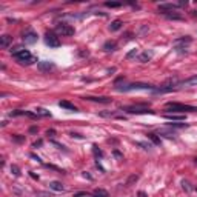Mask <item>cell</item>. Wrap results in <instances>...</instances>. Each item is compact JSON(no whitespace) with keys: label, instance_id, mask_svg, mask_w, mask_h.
Wrapping results in <instances>:
<instances>
[{"label":"cell","instance_id":"6da1fadb","mask_svg":"<svg viewBox=\"0 0 197 197\" xmlns=\"http://www.w3.org/2000/svg\"><path fill=\"white\" fill-rule=\"evenodd\" d=\"M12 56H14V59H17L22 65H33L34 62H37V59L31 54L28 49L16 48L14 51H12Z\"/></svg>","mask_w":197,"mask_h":197},{"label":"cell","instance_id":"7a4b0ae2","mask_svg":"<svg viewBox=\"0 0 197 197\" xmlns=\"http://www.w3.org/2000/svg\"><path fill=\"white\" fill-rule=\"evenodd\" d=\"M165 108L169 109V111H176V113H186V111H197V108L194 106H190V105H183V103H176V102H168L166 105H165Z\"/></svg>","mask_w":197,"mask_h":197},{"label":"cell","instance_id":"3957f363","mask_svg":"<svg viewBox=\"0 0 197 197\" xmlns=\"http://www.w3.org/2000/svg\"><path fill=\"white\" fill-rule=\"evenodd\" d=\"M122 111H126L129 114H153L154 111H151L149 108H146L145 105H134V106H125Z\"/></svg>","mask_w":197,"mask_h":197},{"label":"cell","instance_id":"277c9868","mask_svg":"<svg viewBox=\"0 0 197 197\" xmlns=\"http://www.w3.org/2000/svg\"><path fill=\"white\" fill-rule=\"evenodd\" d=\"M45 42H46V45L51 46V48H59L60 46V39L57 37L54 33H46L45 34Z\"/></svg>","mask_w":197,"mask_h":197},{"label":"cell","instance_id":"5b68a950","mask_svg":"<svg viewBox=\"0 0 197 197\" xmlns=\"http://www.w3.org/2000/svg\"><path fill=\"white\" fill-rule=\"evenodd\" d=\"M56 31L60 35H73L74 34V28L68 23H59L56 26Z\"/></svg>","mask_w":197,"mask_h":197},{"label":"cell","instance_id":"8992f818","mask_svg":"<svg viewBox=\"0 0 197 197\" xmlns=\"http://www.w3.org/2000/svg\"><path fill=\"white\" fill-rule=\"evenodd\" d=\"M132 89H154V88L148 83H131V85H128V86L119 88L117 91H132Z\"/></svg>","mask_w":197,"mask_h":197},{"label":"cell","instance_id":"52a82bcc","mask_svg":"<svg viewBox=\"0 0 197 197\" xmlns=\"http://www.w3.org/2000/svg\"><path fill=\"white\" fill-rule=\"evenodd\" d=\"M23 42L28 43V45H33L37 42V34L34 33V31H26L23 34Z\"/></svg>","mask_w":197,"mask_h":197},{"label":"cell","instance_id":"ba28073f","mask_svg":"<svg viewBox=\"0 0 197 197\" xmlns=\"http://www.w3.org/2000/svg\"><path fill=\"white\" fill-rule=\"evenodd\" d=\"M176 8H179V5H174V3H163V5L159 6V11L162 14H166V12H173Z\"/></svg>","mask_w":197,"mask_h":197},{"label":"cell","instance_id":"9c48e42d","mask_svg":"<svg viewBox=\"0 0 197 197\" xmlns=\"http://www.w3.org/2000/svg\"><path fill=\"white\" fill-rule=\"evenodd\" d=\"M11 43H12V37L10 34H3L2 37H0V46H2L3 49H6Z\"/></svg>","mask_w":197,"mask_h":197},{"label":"cell","instance_id":"30bf717a","mask_svg":"<svg viewBox=\"0 0 197 197\" xmlns=\"http://www.w3.org/2000/svg\"><path fill=\"white\" fill-rule=\"evenodd\" d=\"M179 86H197V75H194V77H190L186 80H183V82L179 83Z\"/></svg>","mask_w":197,"mask_h":197},{"label":"cell","instance_id":"8fae6325","mask_svg":"<svg viewBox=\"0 0 197 197\" xmlns=\"http://www.w3.org/2000/svg\"><path fill=\"white\" fill-rule=\"evenodd\" d=\"M85 99H86V100H91V102H99V103H111L109 97H92V96H88Z\"/></svg>","mask_w":197,"mask_h":197},{"label":"cell","instance_id":"7c38bea8","mask_svg":"<svg viewBox=\"0 0 197 197\" xmlns=\"http://www.w3.org/2000/svg\"><path fill=\"white\" fill-rule=\"evenodd\" d=\"M54 68V65L51 63V62H39V69L42 71V73H46V71L52 69Z\"/></svg>","mask_w":197,"mask_h":197},{"label":"cell","instance_id":"4fadbf2b","mask_svg":"<svg viewBox=\"0 0 197 197\" xmlns=\"http://www.w3.org/2000/svg\"><path fill=\"white\" fill-rule=\"evenodd\" d=\"M48 185H49V188H51V190H54V191H65V186L62 185V182L52 180V182H49Z\"/></svg>","mask_w":197,"mask_h":197},{"label":"cell","instance_id":"5bb4252c","mask_svg":"<svg viewBox=\"0 0 197 197\" xmlns=\"http://www.w3.org/2000/svg\"><path fill=\"white\" fill-rule=\"evenodd\" d=\"M59 106L60 108H65V109H69V111H77V108L73 105V103H69V102H66V100H62V102H59Z\"/></svg>","mask_w":197,"mask_h":197},{"label":"cell","instance_id":"9a60e30c","mask_svg":"<svg viewBox=\"0 0 197 197\" xmlns=\"http://www.w3.org/2000/svg\"><path fill=\"white\" fill-rule=\"evenodd\" d=\"M122 25H123V22L117 19V20L111 22V25H109V29H111V31H119L120 28H122Z\"/></svg>","mask_w":197,"mask_h":197},{"label":"cell","instance_id":"2e32d148","mask_svg":"<svg viewBox=\"0 0 197 197\" xmlns=\"http://www.w3.org/2000/svg\"><path fill=\"white\" fill-rule=\"evenodd\" d=\"M35 115H40V117H51V113L45 108H37L35 109Z\"/></svg>","mask_w":197,"mask_h":197},{"label":"cell","instance_id":"e0dca14e","mask_svg":"<svg viewBox=\"0 0 197 197\" xmlns=\"http://www.w3.org/2000/svg\"><path fill=\"white\" fill-rule=\"evenodd\" d=\"M163 16L169 20H182V14H179V12H166Z\"/></svg>","mask_w":197,"mask_h":197},{"label":"cell","instance_id":"ac0fdd59","mask_svg":"<svg viewBox=\"0 0 197 197\" xmlns=\"http://www.w3.org/2000/svg\"><path fill=\"white\" fill-rule=\"evenodd\" d=\"M165 119L168 120H185L183 114H165Z\"/></svg>","mask_w":197,"mask_h":197},{"label":"cell","instance_id":"d6986e66","mask_svg":"<svg viewBox=\"0 0 197 197\" xmlns=\"http://www.w3.org/2000/svg\"><path fill=\"white\" fill-rule=\"evenodd\" d=\"M151 57H153V54H151V52H148V51H145V52H142V54L139 56V60H140L142 63H145V62L151 60Z\"/></svg>","mask_w":197,"mask_h":197},{"label":"cell","instance_id":"ffe728a7","mask_svg":"<svg viewBox=\"0 0 197 197\" xmlns=\"http://www.w3.org/2000/svg\"><path fill=\"white\" fill-rule=\"evenodd\" d=\"M92 197H108V192H106L105 190H96Z\"/></svg>","mask_w":197,"mask_h":197},{"label":"cell","instance_id":"44dd1931","mask_svg":"<svg viewBox=\"0 0 197 197\" xmlns=\"http://www.w3.org/2000/svg\"><path fill=\"white\" fill-rule=\"evenodd\" d=\"M102 115V117H117V113H115V111H102V113H99Z\"/></svg>","mask_w":197,"mask_h":197},{"label":"cell","instance_id":"7402d4cb","mask_svg":"<svg viewBox=\"0 0 197 197\" xmlns=\"http://www.w3.org/2000/svg\"><path fill=\"white\" fill-rule=\"evenodd\" d=\"M114 48H115V43L111 42V40L103 45V49H105V51H114Z\"/></svg>","mask_w":197,"mask_h":197},{"label":"cell","instance_id":"603a6c76","mask_svg":"<svg viewBox=\"0 0 197 197\" xmlns=\"http://www.w3.org/2000/svg\"><path fill=\"white\" fill-rule=\"evenodd\" d=\"M180 43H183V45H188V43H191V37H182V39H177L176 40V45H180Z\"/></svg>","mask_w":197,"mask_h":197},{"label":"cell","instance_id":"cb8c5ba5","mask_svg":"<svg viewBox=\"0 0 197 197\" xmlns=\"http://www.w3.org/2000/svg\"><path fill=\"white\" fill-rule=\"evenodd\" d=\"M148 139H151V140H153V142L156 143V145H160V139H159L157 136H156L154 132H149V134H148Z\"/></svg>","mask_w":197,"mask_h":197},{"label":"cell","instance_id":"d4e9b609","mask_svg":"<svg viewBox=\"0 0 197 197\" xmlns=\"http://www.w3.org/2000/svg\"><path fill=\"white\" fill-rule=\"evenodd\" d=\"M105 6H108V8H119V6H122V3H120V2H106Z\"/></svg>","mask_w":197,"mask_h":197},{"label":"cell","instance_id":"484cf974","mask_svg":"<svg viewBox=\"0 0 197 197\" xmlns=\"http://www.w3.org/2000/svg\"><path fill=\"white\" fill-rule=\"evenodd\" d=\"M11 173L14 174V176H20V168L17 166V165H11Z\"/></svg>","mask_w":197,"mask_h":197},{"label":"cell","instance_id":"4316f807","mask_svg":"<svg viewBox=\"0 0 197 197\" xmlns=\"http://www.w3.org/2000/svg\"><path fill=\"white\" fill-rule=\"evenodd\" d=\"M134 56H137V49H131V51L126 54V59H132Z\"/></svg>","mask_w":197,"mask_h":197},{"label":"cell","instance_id":"83f0119b","mask_svg":"<svg viewBox=\"0 0 197 197\" xmlns=\"http://www.w3.org/2000/svg\"><path fill=\"white\" fill-rule=\"evenodd\" d=\"M137 179H139V176H131V177H129V179H128V182H126V185L129 186V185H131V183H132V182H136V180H137Z\"/></svg>","mask_w":197,"mask_h":197},{"label":"cell","instance_id":"f1b7e54d","mask_svg":"<svg viewBox=\"0 0 197 197\" xmlns=\"http://www.w3.org/2000/svg\"><path fill=\"white\" fill-rule=\"evenodd\" d=\"M137 145H139V146H143V149H151V145H149V143H142V142H139Z\"/></svg>","mask_w":197,"mask_h":197},{"label":"cell","instance_id":"f546056e","mask_svg":"<svg viewBox=\"0 0 197 197\" xmlns=\"http://www.w3.org/2000/svg\"><path fill=\"white\" fill-rule=\"evenodd\" d=\"M182 185H183V188H185L186 191H191V186H190V183H188L186 180H183V182H182Z\"/></svg>","mask_w":197,"mask_h":197},{"label":"cell","instance_id":"4dcf8cb0","mask_svg":"<svg viewBox=\"0 0 197 197\" xmlns=\"http://www.w3.org/2000/svg\"><path fill=\"white\" fill-rule=\"evenodd\" d=\"M92 148H94V153H96L97 156H102V151H99V149H97V146H92Z\"/></svg>","mask_w":197,"mask_h":197},{"label":"cell","instance_id":"1f68e13d","mask_svg":"<svg viewBox=\"0 0 197 197\" xmlns=\"http://www.w3.org/2000/svg\"><path fill=\"white\" fill-rule=\"evenodd\" d=\"M40 145H42V140H37V142L34 143V148H37V146H40Z\"/></svg>","mask_w":197,"mask_h":197},{"label":"cell","instance_id":"d6a6232c","mask_svg":"<svg viewBox=\"0 0 197 197\" xmlns=\"http://www.w3.org/2000/svg\"><path fill=\"white\" fill-rule=\"evenodd\" d=\"M139 197H146V194L143 191H140V192H139Z\"/></svg>","mask_w":197,"mask_h":197},{"label":"cell","instance_id":"836d02e7","mask_svg":"<svg viewBox=\"0 0 197 197\" xmlns=\"http://www.w3.org/2000/svg\"><path fill=\"white\" fill-rule=\"evenodd\" d=\"M82 196H85V194H83V192H79V194H75L74 197H82Z\"/></svg>","mask_w":197,"mask_h":197},{"label":"cell","instance_id":"e575fe53","mask_svg":"<svg viewBox=\"0 0 197 197\" xmlns=\"http://www.w3.org/2000/svg\"><path fill=\"white\" fill-rule=\"evenodd\" d=\"M196 162H197V159H196Z\"/></svg>","mask_w":197,"mask_h":197}]
</instances>
